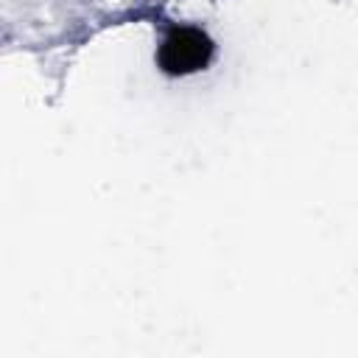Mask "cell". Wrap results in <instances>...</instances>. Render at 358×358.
<instances>
[{"mask_svg": "<svg viewBox=\"0 0 358 358\" xmlns=\"http://www.w3.org/2000/svg\"><path fill=\"white\" fill-rule=\"evenodd\" d=\"M215 56L213 36L199 25H171L157 48V67L168 78H185L210 67Z\"/></svg>", "mask_w": 358, "mask_h": 358, "instance_id": "cell-1", "label": "cell"}]
</instances>
